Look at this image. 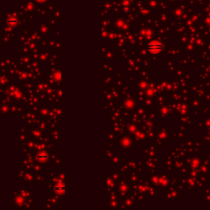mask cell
I'll return each mask as SVG.
<instances>
[{"label":"cell","instance_id":"cell-1","mask_svg":"<svg viewBox=\"0 0 210 210\" xmlns=\"http://www.w3.org/2000/svg\"><path fill=\"white\" fill-rule=\"evenodd\" d=\"M163 44L158 42H151L147 46V49L149 50L151 54H158L160 51L163 50Z\"/></svg>","mask_w":210,"mask_h":210},{"label":"cell","instance_id":"cell-2","mask_svg":"<svg viewBox=\"0 0 210 210\" xmlns=\"http://www.w3.org/2000/svg\"><path fill=\"white\" fill-rule=\"evenodd\" d=\"M54 190L56 191H59V192H65V186H57L54 188Z\"/></svg>","mask_w":210,"mask_h":210}]
</instances>
